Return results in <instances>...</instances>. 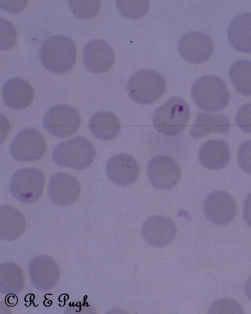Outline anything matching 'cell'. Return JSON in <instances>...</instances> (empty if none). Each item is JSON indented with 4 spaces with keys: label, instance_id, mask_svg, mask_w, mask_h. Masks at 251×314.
<instances>
[{
    "label": "cell",
    "instance_id": "6da1fadb",
    "mask_svg": "<svg viewBox=\"0 0 251 314\" xmlns=\"http://www.w3.org/2000/svg\"><path fill=\"white\" fill-rule=\"evenodd\" d=\"M39 56L42 65L48 70L55 73H65L75 65L76 47L68 37L53 35L42 44Z\"/></svg>",
    "mask_w": 251,
    "mask_h": 314
},
{
    "label": "cell",
    "instance_id": "7a4b0ae2",
    "mask_svg": "<svg viewBox=\"0 0 251 314\" xmlns=\"http://www.w3.org/2000/svg\"><path fill=\"white\" fill-rule=\"evenodd\" d=\"M191 94L197 105L209 112L225 108L230 97L224 80L214 75H206L197 79L192 86Z\"/></svg>",
    "mask_w": 251,
    "mask_h": 314
},
{
    "label": "cell",
    "instance_id": "3957f363",
    "mask_svg": "<svg viewBox=\"0 0 251 314\" xmlns=\"http://www.w3.org/2000/svg\"><path fill=\"white\" fill-rule=\"evenodd\" d=\"M96 154L91 142L82 136H77L58 144L53 150L52 159L58 166L81 170L93 162Z\"/></svg>",
    "mask_w": 251,
    "mask_h": 314
},
{
    "label": "cell",
    "instance_id": "277c9868",
    "mask_svg": "<svg viewBox=\"0 0 251 314\" xmlns=\"http://www.w3.org/2000/svg\"><path fill=\"white\" fill-rule=\"evenodd\" d=\"M190 116V108L184 100L174 97L155 110L152 115V121L155 128L159 132L174 136L184 130Z\"/></svg>",
    "mask_w": 251,
    "mask_h": 314
},
{
    "label": "cell",
    "instance_id": "5b68a950",
    "mask_svg": "<svg viewBox=\"0 0 251 314\" xmlns=\"http://www.w3.org/2000/svg\"><path fill=\"white\" fill-rule=\"evenodd\" d=\"M126 89L134 102L148 105L156 101L165 93L167 84L158 72L144 69L137 71L129 78Z\"/></svg>",
    "mask_w": 251,
    "mask_h": 314
},
{
    "label": "cell",
    "instance_id": "8992f818",
    "mask_svg": "<svg viewBox=\"0 0 251 314\" xmlns=\"http://www.w3.org/2000/svg\"><path fill=\"white\" fill-rule=\"evenodd\" d=\"M45 182L44 172L34 167L17 171L10 180L9 188L12 196L25 203L37 201L42 196Z\"/></svg>",
    "mask_w": 251,
    "mask_h": 314
},
{
    "label": "cell",
    "instance_id": "52a82bcc",
    "mask_svg": "<svg viewBox=\"0 0 251 314\" xmlns=\"http://www.w3.org/2000/svg\"><path fill=\"white\" fill-rule=\"evenodd\" d=\"M81 118L79 112L72 106L57 104L49 107L43 119L47 131L53 136L63 138L71 136L79 129Z\"/></svg>",
    "mask_w": 251,
    "mask_h": 314
},
{
    "label": "cell",
    "instance_id": "ba28073f",
    "mask_svg": "<svg viewBox=\"0 0 251 314\" xmlns=\"http://www.w3.org/2000/svg\"><path fill=\"white\" fill-rule=\"evenodd\" d=\"M47 149L42 134L33 128H25L15 135L10 147L12 157L16 161H34L41 159Z\"/></svg>",
    "mask_w": 251,
    "mask_h": 314
},
{
    "label": "cell",
    "instance_id": "9c48e42d",
    "mask_svg": "<svg viewBox=\"0 0 251 314\" xmlns=\"http://www.w3.org/2000/svg\"><path fill=\"white\" fill-rule=\"evenodd\" d=\"M147 175L154 187L168 190L177 185L180 180L181 172L179 165L174 158L159 155L153 157L149 162Z\"/></svg>",
    "mask_w": 251,
    "mask_h": 314
},
{
    "label": "cell",
    "instance_id": "30bf717a",
    "mask_svg": "<svg viewBox=\"0 0 251 314\" xmlns=\"http://www.w3.org/2000/svg\"><path fill=\"white\" fill-rule=\"evenodd\" d=\"M178 50L181 56L189 62L201 63L208 60L214 50L212 39L206 34L191 31L180 39Z\"/></svg>",
    "mask_w": 251,
    "mask_h": 314
},
{
    "label": "cell",
    "instance_id": "8fae6325",
    "mask_svg": "<svg viewBox=\"0 0 251 314\" xmlns=\"http://www.w3.org/2000/svg\"><path fill=\"white\" fill-rule=\"evenodd\" d=\"M203 209L208 220L216 225H224L235 217L236 205L227 192L217 190L211 192L205 199Z\"/></svg>",
    "mask_w": 251,
    "mask_h": 314
},
{
    "label": "cell",
    "instance_id": "7c38bea8",
    "mask_svg": "<svg viewBox=\"0 0 251 314\" xmlns=\"http://www.w3.org/2000/svg\"><path fill=\"white\" fill-rule=\"evenodd\" d=\"M28 270L32 284L39 290L51 289L59 280V267L48 256L40 255L33 258L29 263Z\"/></svg>",
    "mask_w": 251,
    "mask_h": 314
},
{
    "label": "cell",
    "instance_id": "4fadbf2b",
    "mask_svg": "<svg viewBox=\"0 0 251 314\" xmlns=\"http://www.w3.org/2000/svg\"><path fill=\"white\" fill-rule=\"evenodd\" d=\"M81 186L74 176L65 173H57L50 179L48 194L50 201L59 206L73 204L80 195Z\"/></svg>",
    "mask_w": 251,
    "mask_h": 314
},
{
    "label": "cell",
    "instance_id": "5bb4252c",
    "mask_svg": "<svg viewBox=\"0 0 251 314\" xmlns=\"http://www.w3.org/2000/svg\"><path fill=\"white\" fill-rule=\"evenodd\" d=\"M176 227L169 218L154 215L148 218L142 227L145 241L157 247L165 246L172 242L176 234Z\"/></svg>",
    "mask_w": 251,
    "mask_h": 314
},
{
    "label": "cell",
    "instance_id": "9a60e30c",
    "mask_svg": "<svg viewBox=\"0 0 251 314\" xmlns=\"http://www.w3.org/2000/svg\"><path fill=\"white\" fill-rule=\"evenodd\" d=\"M114 59L113 48L103 40L92 39L84 46V64L91 72L103 73L107 72L112 67Z\"/></svg>",
    "mask_w": 251,
    "mask_h": 314
},
{
    "label": "cell",
    "instance_id": "2e32d148",
    "mask_svg": "<svg viewBox=\"0 0 251 314\" xmlns=\"http://www.w3.org/2000/svg\"><path fill=\"white\" fill-rule=\"evenodd\" d=\"M108 179L114 184L126 186L134 183L139 173V165L132 156L126 154H118L111 157L106 165Z\"/></svg>",
    "mask_w": 251,
    "mask_h": 314
},
{
    "label": "cell",
    "instance_id": "e0dca14e",
    "mask_svg": "<svg viewBox=\"0 0 251 314\" xmlns=\"http://www.w3.org/2000/svg\"><path fill=\"white\" fill-rule=\"evenodd\" d=\"M2 95L5 104L15 110L26 108L34 99V89L29 82L19 78L6 81L2 87Z\"/></svg>",
    "mask_w": 251,
    "mask_h": 314
},
{
    "label": "cell",
    "instance_id": "ac0fdd59",
    "mask_svg": "<svg viewBox=\"0 0 251 314\" xmlns=\"http://www.w3.org/2000/svg\"><path fill=\"white\" fill-rule=\"evenodd\" d=\"M201 163L210 170L225 167L230 158V152L227 144L219 139H210L202 143L198 151Z\"/></svg>",
    "mask_w": 251,
    "mask_h": 314
},
{
    "label": "cell",
    "instance_id": "d6986e66",
    "mask_svg": "<svg viewBox=\"0 0 251 314\" xmlns=\"http://www.w3.org/2000/svg\"><path fill=\"white\" fill-rule=\"evenodd\" d=\"M230 127V120L224 114L200 112L197 114L190 134L193 139H198L212 133L226 134L229 131Z\"/></svg>",
    "mask_w": 251,
    "mask_h": 314
},
{
    "label": "cell",
    "instance_id": "ffe728a7",
    "mask_svg": "<svg viewBox=\"0 0 251 314\" xmlns=\"http://www.w3.org/2000/svg\"><path fill=\"white\" fill-rule=\"evenodd\" d=\"M227 37L237 51L251 53V13L241 14L233 19L228 27Z\"/></svg>",
    "mask_w": 251,
    "mask_h": 314
},
{
    "label": "cell",
    "instance_id": "44dd1931",
    "mask_svg": "<svg viewBox=\"0 0 251 314\" xmlns=\"http://www.w3.org/2000/svg\"><path fill=\"white\" fill-rule=\"evenodd\" d=\"M26 227L24 215L15 208L2 205L0 209V233L1 239L12 241L20 237Z\"/></svg>",
    "mask_w": 251,
    "mask_h": 314
},
{
    "label": "cell",
    "instance_id": "7402d4cb",
    "mask_svg": "<svg viewBox=\"0 0 251 314\" xmlns=\"http://www.w3.org/2000/svg\"><path fill=\"white\" fill-rule=\"evenodd\" d=\"M88 127L90 132L96 138L103 141H109L118 135L121 123L114 113L102 110L91 116Z\"/></svg>",
    "mask_w": 251,
    "mask_h": 314
},
{
    "label": "cell",
    "instance_id": "603a6c76",
    "mask_svg": "<svg viewBox=\"0 0 251 314\" xmlns=\"http://www.w3.org/2000/svg\"><path fill=\"white\" fill-rule=\"evenodd\" d=\"M25 286L23 272L14 262L2 263L0 267V289L5 294H18Z\"/></svg>",
    "mask_w": 251,
    "mask_h": 314
},
{
    "label": "cell",
    "instance_id": "cb8c5ba5",
    "mask_svg": "<svg viewBox=\"0 0 251 314\" xmlns=\"http://www.w3.org/2000/svg\"><path fill=\"white\" fill-rule=\"evenodd\" d=\"M229 77L239 93L251 96V61L241 59L234 62L229 68Z\"/></svg>",
    "mask_w": 251,
    "mask_h": 314
},
{
    "label": "cell",
    "instance_id": "d4e9b609",
    "mask_svg": "<svg viewBox=\"0 0 251 314\" xmlns=\"http://www.w3.org/2000/svg\"><path fill=\"white\" fill-rule=\"evenodd\" d=\"M116 5L123 16L136 19L146 14L149 9L150 3L148 0H117Z\"/></svg>",
    "mask_w": 251,
    "mask_h": 314
},
{
    "label": "cell",
    "instance_id": "484cf974",
    "mask_svg": "<svg viewBox=\"0 0 251 314\" xmlns=\"http://www.w3.org/2000/svg\"><path fill=\"white\" fill-rule=\"evenodd\" d=\"M69 4L72 12L76 17L87 19L95 17L101 6V0H70Z\"/></svg>",
    "mask_w": 251,
    "mask_h": 314
},
{
    "label": "cell",
    "instance_id": "4316f807",
    "mask_svg": "<svg viewBox=\"0 0 251 314\" xmlns=\"http://www.w3.org/2000/svg\"><path fill=\"white\" fill-rule=\"evenodd\" d=\"M0 46L1 50H7L15 44L17 38V30L14 25L5 18L0 17Z\"/></svg>",
    "mask_w": 251,
    "mask_h": 314
},
{
    "label": "cell",
    "instance_id": "83f0119b",
    "mask_svg": "<svg viewBox=\"0 0 251 314\" xmlns=\"http://www.w3.org/2000/svg\"><path fill=\"white\" fill-rule=\"evenodd\" d=\"M209 313L243 314V308L235 300L222 298L215 301L209 309Z\"/></svg>",
    "mask_w": 251,
    "mask_h": 314
},
{
    "label": "cell",
    "instance_id": "f1b7e54d",
    "mask_svg": "<svg viewBox=\"0 0 251 314\" xmlns=\"http://www.w3.org/2000/svg\"><path fill=\"white\" fill-rule=\"evenodd\" d=\"M235 120L241 130L251 133V102L244 104L238 109L235 115Z\"/></svg>",
    "mask_w": 251,
    "mask_h": 314
},
{
    "label": "cell",
    "instance_id": "f546056e",
    "mask_svg": "<svg viewBox=\"0 0 251 314\" xmlns=\"http://www.w3.org/2000/svg\"><path fill=\"white\" fill-rule=\"evenodd\" d=\"M237 160L240 168L251 174V140L245 141L239 146Z\"/></svg>",
    "mask_w": 251,
    "mask_h": 314
},
{
    "label": "cell",
    "instance_id": "4dcf8cb0",
    "mask_svg": "<svg viewBox=\"0 0 251 314\" xmlns=\"http://www.w3.org/2000/svg\"><path fill=\"white\" fill-rule=\"evenodd\" d=\"M27 2V0H0V6L9 12L18 13L25 8Z\"/></svg>",
    "mask_w": 251,
    "mask_h": 314
},
{
    "label": "cell",
    "instance_id": "1f68e13d",
    "mask_svg": "<svg viewBox=\"0 0 251 314\" xmlns=\"http://www.w3.org/2000/svg\"><path fill=\"white\" fill-rule=\"evenodd\" d=\"M243 217L246 223L251 227V193L246 197L244 202Z\"/></svg>",
    "mask_w": 251,
    "mask_h": 314
},
{
    "label": "cell",
    "instance_id": "d6a6232c",
    "mask_svg": "<svg viewBox=\"0 0 251 314\" xmlns=\"http://www.w3.org/2000/svg\"><path fill=\"white\" fill-rule=\"evenodd\" d=\"M245 289L247 297L251 301V276H250L246 282Z\"/></svg>",
    "mask_w": 251,
    "mask_h": 314
}]
</instances>
